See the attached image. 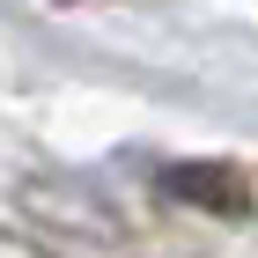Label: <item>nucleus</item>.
Wrapping results in <instances>:
<instances>
[{
	"instance_id": "nucleus-2",
	"label": "nucleus",
	"mask_w": 258,
	"mask_h": 258,
	"mask_svg": "<svg viewBox=\"0 0 258 258\" xmlns=\"http://www.w3.org/2000/svg\"><path fill=\"white\" fill-rule=\"evenodd\" d=\"M0 258H52V251H37V243H15V236H0Z\"/></svg>"
},
{
	"instance_id": "nucleus-1",
	"label": "nucleus",
	"mask_w": 258,
	"mask_h": 258,
	"mask_svg": "<svg viewBox=\"0 0 258 258\" xmlns=\"http://www.w3.org/2000/svg\"><path fill=\"white\" fill-rule=\"evenodd\" d=\"M155 184H162V199H177L192 214H229V221L251 214V177L236 162H170Z\"/></svg>"
}]
</instances>
